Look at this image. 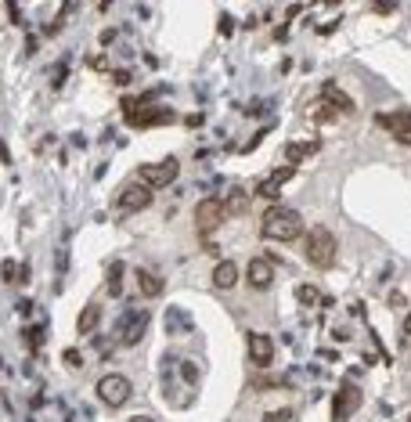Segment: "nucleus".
I'll list each match as a JSON object with an SVG mask.
<instances>
[{
  "instance_id": "6",
  "label": "nucleus",
  "mask_w": 411,
  "mask_h": 422,
  "mask_svg": "<svg viewBox=\"0 0 411 422\" xmlns=\"http://www.w3.org/2000/svg\"><path fill=\"white\" fill-rule=\"evenodd\" d=\"M148 325H151V314L148 310H126L123 314V322H119V343L123 347H137L141 340H144V332H148Z\"/></svg>"
},
{
  "instance_id": "10",
  "label": "nucleus",
  "mask_w": 411,
  "mask_h": 422,
  "mask_svg": "<svg viewBox=\"0 0 411 422\" xmlns=\"http://www.w3.org/2000/svg\"><path fill=\"white\" fill-rule=\"evenodd\" d=\"M357 408H361V390L350 386V383H343L339 393L332 397V419H350Z\"/></svg>"
},
{
  "instance_id": "25",
  "label": "nucleus",
  "mask_w": 411,
  "mask_h": 422,
  "mask_svg": "<svg viewBox=\"0 0 411 422\" xmlns=\"http://www.w3.org/2000/svg\"><path fill=\"white\" fill-rule=\"evenodd\" d=\"M65 361H69V365H80V361H83V357H80L76 350H65Z\"/></svg>"
},
{
  "instance_id": "12",
  "label": "nucleus",
  "mask_w": 411,
  "mask_h": 422,
  "mask_svg": "<svg viewBox=\"0 0 411 422\" xmlns=\"http://www.w3.org/2000/svg\"><path fill=\"white\" fill-rule=\"evenodd\" d=\"M292 174H296V166H281V170H274L267 181H260L256 195H260V199H267V202H274V199H278V192H281V184H285Z\"/></svg>"
},
{
  "instance_id": "11",
  "label": "nucleus",
  "mask_w": 411,
  "mask_h": 422,
  "mask_svg": "<svg viewBox=\"0 0 411 422\" xmlns=\"http://www.w3.org/2000/svg\"><path fill=\"white\" fill-rule=\"evenodd\" d=\"M246 278H249L253 289H267V285L274 282V264L264 260V257H253L249 267H246Z\"/></svg>"
},
{
  "instance_id": "14",
  "label": "nucleus",
  "mask_w": 411,
  "mask_h": 422,
  "mask_svg": "<svg viewBox=\"0 0 411 422\" xmlns=\"http://www.w3.org/2000/svg\"><path fill=\"white\" fill-rule=\"evenodd\" d=\"M213 285L216 289H234L238 285V267H234V260H221L213 267Z\"/></svg>"
},
{
  "instance_id": "23",
  "label": "nucleus",
  "mask_w": 411,
  "mask_h": 422,
  "mask_svg": "<svg viewBox=\"0 0 411 422\" xmlns=\"http://www.w3.org/2000/svg\"><path fill=\"white\" fill-rule=\"evenodd\" d=\"M372 8H375V11H382V15H389L397 4H394V0H372Z\"/></svg>"
},
{
  "instance_id": "7",
  "label": "nucleus",
  "mask_w": 411,
  "mask_h": 422,
  "mask_svg": "<svg viewBox=\"0 0 411 422\" xmlns=\"http://www.w3.org/2000/svg\"><path fill=\"white\" fill-rule=\"evenodd\" d=\"M224 217H227L224 199H202L199 206H195V227H199L202 235H213V231L224 224Z\"/></svg>"
},
{
  "instance_id": "19",
  "label": "nucleus",
  "mask_w": 411,
  "mask_h": 422,
  "mask_svg": "<svg viewBox=\"0 0 411 422\" xmlns=\"http://www.w3.org/2000/svg\"><path fill=\"white\" fill-rule=\"evenodd\" d=\"M224 206H227V213H242V209H246V192H242V188H234L231 199H224Z\"/></svg>"
},
{
  "instance_id": "15",
  "label": "nucleus",
  "mask_w": 411,
  "mask_h": 422,
  "mask_svg": "<svg viewBox=\"0 0 411 422\" xmlns=\"http://www.w3.org/2000/svg\"><path fill=\"white\" fill-rule=\"evenodd\" d=\"M137 282H141V292H144L148 300L163 292V278H159L156 271H148V267H141V271H137Z\"/></svg>"
},
{
  "instance_id": "22",
  "label": "nucleus",
  "mask_w": 411,
  "mask_h": 422,
  "mask_svg": "<svg viewBox=\"0 0 411 422\" xmlns=\"http://www.w3.org/2000/svg\"><path fill=\"white\" fill-rule=\"evenodd\" d=\"M394 137H397L401 144H408V149H411V123H404V126H397V130H394Z\"/></svg>"
},
{
  "instance_id": "17",
  "label": "nucleus",
  "mask_w": 411,
  "mask_h": 422,
  "mask_svg": "<svg viewBox=\"0 0 411 422\" xmlns=\"http://www.w3.org/2000/svg\"><path fill=\"white\" fill-rule=\"evenodd\" d=\"M317 149H321V141H311V144H285V156H289L292 166H296V163H303L307 156H314Z\"/></svg>"
},
{
  "instance_id": "2",
  "label": "nucleus",
  "mask_w": 411,
  "mask_h": 422,
  "mask_svg": "<svg viewBox=\"0 0 411 422\" xmlns=\"http://www.w3.org/2000/svg\"><path fill=\"white\" fill-rule=\"evenodd\" d=\"M303 253H307V264H311V267L329 271V267L336 264V235H332L329 227H311Z\"/></svg>"
},
{
  "instance_id": "5",
  "label": "nucleus",
  "mask_w": 411,
  "mask_h": 422,
  "mask_svg": "<svg viewBox=\"0 0 411 422\" xmlns=\"http://www.w3.org/2000/svg\"><path fill=\"white\" fill-rule=\"evenodd\" d=\"M130 393H134V386H130V379L126 375H101L98 379V397L105 400L108 408H123Z\"/></svg>"
},
{
  "instance_id": "3",
  "label": "nucleus",
  "mask_w": 411,
  "mask_h": 422,
  "mask_svg": "<svg viewBox=\"0 0 411 422\" xmlns=\"http://www.w3.org/2000/svg\"><path fill=\"white\" fill-rule=\"evenodd\" d=\"M123 116H126L130 126H163V123L173 119L170 109H151L148 98H141V101H134V98L123 101Z\"/></svg>"
},
{
  "instance_id": "21",
  "label": "nucleus",
  "mask_w": 411,
  "mask_h": 422,
  "mask_svg": "<svg viewBox=\"0 0 411 422\" xmlns=\"http://www.w3.org/2000/svg\"><path fill=\"white\" fill-rule=\"evenodd\" d=\"M296 296H299L303 303H317V300H321V292H317L314 285H299V289H296Z\"/></svg>"
},
{
  "instance_id": "20",
  "label": "nucleus",
  "mask_w": 411,
  "mask_h": 422,
  "mask_svg": "<svg viewBox=\"0 0 411 422\" xmlns=\"http://www.w3.org/2000/svg\"><path fill=\"white\" fill-rule=\"evenodd\" d=\"M336 116H339V109H332L329 101H321L317 109H314V123H332Z\"/></svg>"
},
{
  "instance_id": "1",
  "label": "nucleus",
  "mask_w": 411,
  "mask_h": 422,
  "mask_svg": "<svg viewBox=\"0 0 411 422\" xmlns=\"http://www.w3.org/2000/svg\"><path fill=\"white\" fill-rule=\"evenodd\" d=\"M260 235L271 242H296L303 235V217L289 206H271L260 220Z\"/></svg>"
},
{
  "instance_id": "18",
  "label": "nucleus",
  "mask_w": 411,
  "mask_h": 422,
  "mask_svg": "<svg viewBox=\"0 0 411 422\" xmlns=\"http://www.w3.org/2000/svg\"><path fill=\"white\" fill-rule=\"evenodd\" d=\"M123 292V264L108 267V296H119Z\"/></svg>"
},
{
  "instance_id": "9",
  "label": "nucleus",
  "mask_w": 411,
  "mask_h": 422,
  "mask_svg": "<svg viewBox=\"0 0 411 422\" xmlns=\"http://www.w3.org/2000/svg\"><path fill=\"white\" fill-rule=\"evenodd\" d=\"M246 343H249V361L256 368H267L274 361V340H271L267 332H249Z\"/></svg>"
},
{
  "instance_id": "13",
  "label": "nucleus",
  "mask_w": 411,
  "mask_h": 422,
  "mask_svg": "<svg viewBox=\"0 0 411 422\" xmlns=\"http://www.w3.org/2000/svg\"><path fill=\"white\" fill-rule=\"evenodd\" d=\"M321 101H329L332 109H339V112H354V98L346 91H339L336 83H321Z\"/></svg>"
},
{
  "instance_id": "24",
  "label": "nucleus",
  "mask_w": 411,
  "mask_h": 422,
  "mask_svg": "<svg viewBox=\"0 0 411 422\" xmlns=\"http://www.w3.org/2000/svg\"><path fill=\"white\" fill-rule=\"evenodd\" d=\"M181 368H184V379H188V383H195V379H199V372H195V365H191V361H184Z\"/></svg>"
},
{
  "instance_id": "16",
  "label": "nucleus",
  "mask_w": 411,
  "mask_h": 422,
  "mask_svg": "<svg viewBox=\"0 0 411 422\" xmlns=\"http://www.w3.org/2000/svg\"><path fill=\"white\" fill-rule=\"evenodd\" d=\"M98 322H101V307H98V303H87L83 314H80V322H76V329L87 336V332H94V329H98Z\"/></svg>"
},
{
  "instance_id": "26",
  "label": "nucleus",
  "mask_w": 411,
  "mask_h": 422,
  "mask_svg": "<svg viewBox=\"0 0 411 422\" xmlns=\"http://www.w3.org/2000/svg\"><path fill=\"white\" fill-rule=\"evenodd\" d=\"M404 332L411 336V310H408V322H404Z\"/></svg>"
},
{
  "instance_id": "4",
  "label": "nucleus",
  "mask_w": 411,
  "mask_h": 422,
  "mask_svg": "<svg viewBox=\"0 0 411 422\" xmlns=\"http://www.w3.org/2000/svg\"><path fill=\"white\" fill-rule=\"evenodd\" d=\"M151 206V188L144 181L137 184H126L123 192L116 195V213L119 217H130V213H137V209H148Z\"/></svg>"
},
{
  "instance_id": "8",
  "label": "nucleus",
  "mask_w": 411,
  "mask_h": 422,
  "mask_svg": "<svg viewBox=\"0 0 411 422\" xmlns=\"http://www.w3.org/2000/svg\"><path fill=\"white\" fill-rule=\"evenodd\" d=\"M177 159H163V163H151V166H141V181L148 184V188H166V184H173L177 181Z\"/></svg>"
}]
</instances>
